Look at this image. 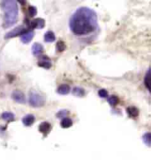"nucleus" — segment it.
Masks as SVG:
<instances>
[{"label":"nucleus","instance_id":"nucleus-1","mask_svg":"<svg viewBox=\"0 0 151 160\" xmlns=\"http://www.w3.org/2000/svg\"><path fill=\"white\" fill-rule=\"evenodd\" d=\"M69 27L72 32L78 36L90 34L98 28L97 15L89 7H80L72 14Z\"/></svg>","mask_w":151,"mask_h":160},{"label":"nucleus","instance_id":"nucleus-2","mask_svg":"<svg viewBox=\"0 0 151 160\" xmlns=\"http://www.w3.org/2000/svg\"><path fill=\"white\" fill-rule=\"evenodd\" d=\"M0 6L5 12L3 27L5 28H8L11 26L14 25L18 20L19 11L17 2L13 0H5L1 2Z\"/></svg>","mask_w":151,"mask_h":160},{"label":"nucleus","instance_id":"nucleus-3","mask_svg":"<svg viewBox=\"0 0 151 160\" xmlns=\"http://www.w3.org/2000/svg\"><path fill=\"white\" fill-rule=\"evenodd\" d=\"M45 103V100L42 95H40L35 92H30L29 93V104L34 108L43 107Z\"/></svg>","mask_w":151,"mask_h":160},{"label":"nucleus","instance_id":"nucleus-4","mask_svg":"<svg viewBox=\"0 0 151 160\" xmlns=\"http://www.w3.org/2000/svg\"><path fill=\"white\" fill-rule=\"evenodd\" d=\"M27 31H28V28H26L24 26H19L18 28L13 29L9 33H6L5 38V39H11V38L16 37L18 35H22L23 33H25L24 32H27Z\"/></svg>","mask_w":151,"mask_h":160},{"label":"nucleus","instance_id":"nucleus-5","mask_svg":"<svg viewBox=\"0 0 151 160\" xmlns=\"http://www.w3.org/2000/svg\"><path fill=\"white\" fill-rule=\"evenodd\" d=\"M12 99H13L14 101H16V102L20 104L25 103V101H26V98H25V95H24L23 92H20V91H18V90L13 92Z\"/></svg>","mask_w":151,"mask_h":160},{"label":"nucleus","instance_id":"nucleus-6","mask_svg":"<svg viewBox=\"0 0 151 160\" xmlns=\"http://www.w3.org/2000/svg\"><path fill=\"white\" fill-rule=\"evenodd\" d=\"M44 24H45V22H44V20L43 19L38 18V19H34L33 21L29 24V28H30L42 29L44 27Z\"/></svg>","mask_w":151,"mask_h":160},{"label":"nucleus","instance_id":"nucleus-7","mask_svg":"<svg viewBox=\"0 0 151 160\" xmlns=\"http://www.w3.org/2000/svg\"><path fill=\"white\" fill-rule=\"evenodd\" d=\"M34 35H35V33H34L33 31H31V30L28 31L27 33H25L22 35H20V41H21V42L27 44V43L31 42V40L33 39Z\"/></svg>","mask_w":151,"mask_h":160},{"label":"nucleus","instance_id":"nucleus-8","mask_svg":"<svg viewBox=\"0 0 151 160\" xmlns=\"http://www.w3.org/2000/svg\"><path fill=\"white\" fill-rule=\"evenodd\" d=\"M51 130V125L49 122H42L39 126V131L43 133L44 136L48 135Z\"/></svg>","mask_w":151,"mask_h":160},{"label":"nucleus","instance_id":"nucleus-9","mask_svg":"<svg viewBox=\"0 0 151 160\" xmlns=\"http://www.w3.org/2000/svg\"><path fill=\"white\" fill-rule=\"evenodd\" d=\"M48 57H42L40 61L38 62V65L40 67H43L45 69H50L51 67V62L50 61V59H47Z\"/></svg>","mask_w":151,"mask_h":160},{"label":"nucleus","instance_id":"nucleus-10","mask_svg":"<svg viewBox=\"0 0 151 160\" xmlns=\"http://www.w3.org/2000/svg\"><path fill=\"white\" fill-rule=\"evenodd\" d=\"M32 52H33L34 55L36 56V57L42 55V53L43 52V46L41 44H39V43H34V45L32 46Z\"/></svg>","mask_w":151,"mask_h":160},{"label":"nucleus","instance_id":"nucleus-11","mask_svg":"<svg viewBox=\"0 0 151 160\" xmlns=\"http://www.w3.org/2000/svg\"><path fill=\"white\" fill-rule=\"evenodd\" d=\"M70 86L68 85H61L58 86V88L57 90V93H59V94L61 95H66V94H68L69 92H70Z\"/></svg>","mask_w":151,"mask_h":160},{"label":"nucleus","instance_id":"nucleus-12","mask_svg":"<svg viewBox=\"0 0 151 160\" xmlns=\"http://www.w3.org/2000/svg\"><path fill=\"white\" fill-rule=\"evenodd\" d=\"M35 122V116L33 114H28L22 119V122L25 126H31Z\"/></svg>","mask_w":151,"mask_h":160},{"label":"nucleus","instance_id":"nucleus-13","mask_svg":"<svg viewBox=\"0 0 151 160\" xmlns=\"http://www.w3.org/2000/svg\"><path fill=\"white\" fill-rule=\"evenodd\" d=\"M56 40V36L52 31H48L47 33L44 34V41L46 42H52Z\"/></svg>","mask_w":151,"mask_h":160},{"label":"nucleus","instance_id":"nucleus-14","mask_svg":"<svg viewBox=\"0 0 151 160\" xmlns=\"http://www.w3.org/2000/svg\"><path fill=\"white\" fill-rule=\"evenodd\" d=\"M127 112L128 115L131 116V117H137L138 114H139V110L135 107H129V108H127Z\"/></svg>","mask_w":151,"mask_h":160},{"label":"nucleus","instance_id":"nucleus-15","mask_svg":"<svg viewBox=\"0 0 151 160\" xmlns=\"http://www.w3.org/2000/svg\"><path fill=\"white\" fill-rule=\"evenodd\" d=\"M60 125H61V127L63 128H70L73 125V121H72L70 118H64L61 121Z\"/></svg>","mask_w":151,"mask_h":160},{"label":"nucleus","instance_id":"nucleus-16","mask_svg":"<svg viewBox=\"0 0 151 160\" xmlns=\"http://www.w3.org/2000/svg\"><path fill=\"white\" fill-rule=\"evenodd\" d=\"M2 119L6 122H12L14 120V114L11 112H5L2 113Z\"/></svg>","mask_w":151,"mask_h":160},{"label":"nucleus","instance_id":"nucleus-17","mask_svg":"<svg viewBox=\"0 0 151 160\" xmlns=\"http://www.w3.org/2000/svg\"><path fill=\"white\" fill-rule=\"evenodd\" d=\"M73 94L78 97H83L85 95V90L80 87H74L73 90Z\"/></svg>","mask_w":151,"mask_h":160},{"label":"nucleus","instance_id":"nucleus-18","mask_svg":"<svg viewBox=\"0 0 151 160\" xmlns=\"http://www.w3.org/2000/svg\"><path fill=\"white\" fill-rule=\"evenodd\" d=\"M66 46L64 42L60 41L57 43V52H63L66 49Z\"/></svg>","mask_w":151,"mask_h":160},{"label":"nucleus","instance_id":"nucleus-19","mask_svg":"<svg viewBox=\"0 0 151 160\" xmlns=\"http://www.w3.org/2000/svg\"><path fill=\"white\" fill-rule=\"evenodd\" d=\"M108 102L111 106L114 107V106H116V105L118 104V99L116 97V96H111V97L108 99Z\"/></svg>","mask_w":151,"mask_h":160},{"label":"nucleus","instance_id":"nucleus-20","mask_svg":"<svg viewBox=\"0 0 151 160\" xmlns=\"http://www.w3.org/2000/svg\"><path fill=\"white\" fill-rule=\"evenodd\" d=\"M150 133H146V134L143 136V142H144L148 146H150Z\"/></svg>","mask_w":151,"mask_h":160},{"label":"nucleus","instance_id":"nucleus-21","mask_svg":"<svg viewBox=\"0 0 151 160\" xmlns=\"http://www.w3.org/2000/svg\"><path fill=\"white\" fill-rule=\"evenodd\" d=\"M144 84L146 85V87L148 90H149V71H148L145 78H144Z\"/></svg>","mask_w":151,"mask_h":160},{"label":"nucleus","instance_id":"nucleus-22","mask_svg":"<svg viewBox=\"0 0 151 160\" xmlns=\"http://www.w3.org/2000/svg\"><path fill=\"white\" fill-rule=\"evenodd\" d=\"M69 113V112L67 111V110H61V111H59L58 113H57V118H62V117H65V116H66L67 114Z\"/></svg>","mask_w":151,"mask_h":160},{"label":"nucleus","instance_id":"nucleus-23","mask_svg":"<svg viewBox=\"0 0 151 160\" xmlns=\"http://www.w3.org/2000/svg\"><path fill=\"white\" fill-rule=\"evenodd\" d=\"M29 15L31 17H34L36 15V8L35 6H29Z\"/></svg>","mask_w":151,"mask_h":160},{"label":"nucleus","instance_id":"nucleus-24","mask_svg":"<svg viewBox=\"0 0 151 160\" xmlns=\"http://www.w3.org/2000/svg\"><path fill=\"white\" fill-rule=\"evenodd\" d=\"M98 95H99L100 97H102V98H106V97L108 96V92L104 89L99 90V92H98Z\"/></svg>","mask_w":151,"mask_h":160}]
</instances>
